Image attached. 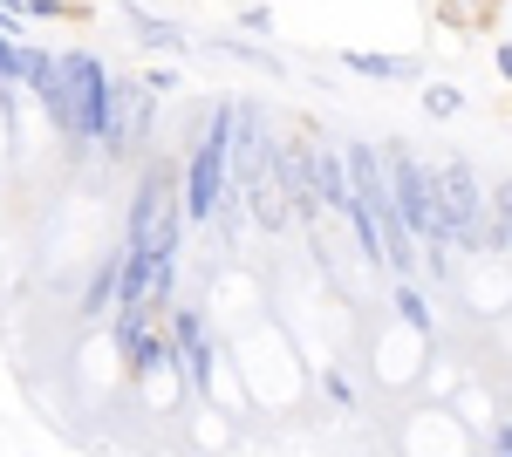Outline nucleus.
Returning <instances> with one entry per match:
<instances>
[{"instance_id":"obj_8","label":"nucleus","mask_w":512,"mask_h":457,"mask_svg":"<svg viewBox=\"0 0 512 457\" xmlns=\"http://www.w3.org/2000/svg\"><path fill=\"white\" fill-rule=\"evenodd\" d=\"M308 178H315V198L328 212L349 205V171H342V151H308Z\"/></svg>"},{"instance_id":"obj_16","label":"nucleus","mask_w":512,"mask_h":457,"mask_svg":"<svg viewBox=\"0 0 512 457\" xmlns=\"http://www.w3.org/2000/svg\"><path fill=\"white\" fill-rule=\"evenodd\" d=\"M485 457H512V430H506V423L485 430Z\"/></svg>"},{"instance_id":"obj_9","label":"nucleus","mask_w":512,"mask_h":457,"mask_svg":"<svg viewBox=\"0 0 512 457\" xmlns=\"http://www.w3.org/2000/svg\"><path fill=\"white\" fill-rule=\"evenodd\" d=\"M117 273H123V260L110 253L103 267L89 273V287H82V321H103L110 307H117Z\"/></svg>"},{"instance_id":"obj_2","label":"nucleus","mask_w":512,"mask_h":457,"mask_svg":"<svg viewBox=\"0 0 512 457\" xmlns=\"http://www.w3.org/2000/svg\"><path fill=\"white\" fill-rule=\"evenodd\" d=\"M226 151H233V103H212V116L198 123L192 157L178 171V205H185V226H212L226 212Z\"/></svg>"},{"instance_id":"obj_7","label":"nucleus","mask_w":512,"mask_h":457,"mask_svg":"<svg viewBox=\"0 0 512 457\" xmlns=\"http://www.w3.org/2000/svg\"><path fill=\"white\" fill-rule=\"evenodd\" d=\"M171 314V369H185V389H212V335L198 307H164Z\"/></svg>"},{"instance_id":"obj_1","label":"nucleus","mask_w":512,"mask_h":457,"mask_svg":"<svg viewBox=\"0 0 512 457\" xmlns=\"http://www.w3.org/2000/svg\"><path fill=\"white\" fill-rule=\"evenodd\" d=\"M110 69H103V55H89V48H62V55H48V76L35 82V103L48 110V123L69 137V144H96L103 137V116H110Z\"/></svg>"},{"instance_id":"obj_13","label":"nucleus","mask_w":512,"mask_h":457,"mask_svg":"<svg viewBox=\"0 0 512 457\" xmlns=\"http://www.w3.org/2000/svg\"><path fill=\"white\" fill-rule=\"evenodd\" d=\"M424 110H431V116H458V110H465V96H458L451 82H431V89H424Z\"/></svg>"},{"instance_id":"obj_3","label":"nucleus","mask_w":512,"mask_h":457,"mask_svg":"<svg viewBox=\"0 0 512 457\" xmlns=\"http://www.w3.org/2000/svg\"><path fill=\"white\" fill-rule=\"evenodd\" d=\"M185 246V205H178V164H151L130 205V253H178Z\"/></svg>"},{"instance_id":"obj_5","label":"nucleus","mask_w":512,"mask_h":457,"mask_svg":"<svg viewBox=\"0 0 512 457\" xmlns=\"http://www.w3.org/2000/svg\"><path fill=\"white\" fill-rule=\"evenodd\" d=\"M431 185H437V219H444V246H478V212H485V185L465 157L451 164H431Z\"/></svg>"},{"instance_id":"obj_11","label":"nucleus","mask_w":512,"mask_h":457,"mask_svg":"<svg viewBox=\"0 0 512 457\" xmlns=\"http://www.w3.org/2000/svg\"><path fill=\"white\" fill-rule=\"evenodd\" d=\"M349 69H355V76H369V82L417 76V62H410V55H369V48H349Z\"/></svg>"},{"instance_id":"obj_14","label":"nucleus","mask_w":512,"mask_h":457,"mask_svg":"<svg viewBox=\"0 0 512 457\" xmlns=\"http://www.w3.org/2000/svg\"><path fill=\"white\" fill-rule=\"evenodd\" d=\"M321 389H328V403H342V410L355 403V389H349V376H342V369H321Z\"/></svg>"},{"instance_id":"obj_4","label":"nucleus","mask_w":512,"mask_h":457,"mask_svg":"<svg viewBox=\"0 0 512 457\" xmlns=\"http://www.w3.org/2000/svg\"><path fill=\"white\" fill-rule=\"evenodd\" d=\"M383 178H390V205H396V219H403V232L417 239V253H424V246H444L431 164H417L410 151H390V157H383Z\"/></svg>"},{"instance_id":"obj_15","label":"nucleus","mask_w":512,"mask_h":457,"mask_svg":"<svg viewBox=\"0 0 512 457\" xmlns=\"http://www.w3.org/2000/svg\"><path fill=\"white\" fill-rule=\"evenodd\" d=\"M239 28H246V35H274V14H267V7H246Z\"/></svg>"},{"instance_id":"obj_17","label":"nucleus","mask_w":512,"mask_h":457,"mask_svg":"<svg viewBox=\"0 0 512 457\" xmlns=\"http://www.w3.org/2000/svg\"><path fill=\"white\" fill-rule=\"evenodd\" d=\"M144 89H151V96H171V89H178V69H151Z\"/></svg>"},{"instance_id":"obj_12","label":"nucleus","mask_w":512,"mask_h":457,"mask_svg":"<svg viewBox=\"0 0 512 457\" xmlns=\"http://www.w3.org/2000/svg\"><path fill=\"white\" fill-rule=\"evenodd\" d=\"M396 314H403V328H410L417 342H431V301H424L417 280H396Z\"/></svg>"},{"instance_id":"obj_10","label":"nucleus","mask_w":512,"mask_h":457,"mask_svg":"<svg viewBox=\"0 0 512 457\" xmlns=\"http://www.w3.org/2000/svg\"><path fill=\"white\" fill-rule=\"evenodd\" d=\"M130 21H137V41H144V48H158V55H178V48H192V35H185L178 21H164V14H151V7H137Z\"/></svg>"},{"instance_id":"obj_6","label":"nucleus","mask_w":512,"mask_h":457,"mask_svg":"<svg viewBox=\"0 0 512 457\" xmlns=\"http://www.w3.org/2000/svg\"><path fill=\"white\" fill-rule=\"evenodd\" d=\"M151 110H158V96L144 89V82H110V116H103V137H96V151L103 157H123L144 144V130H151Z\"/></svg>"}]
</instances>
